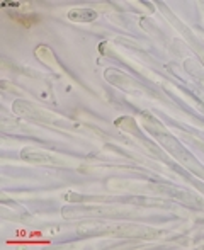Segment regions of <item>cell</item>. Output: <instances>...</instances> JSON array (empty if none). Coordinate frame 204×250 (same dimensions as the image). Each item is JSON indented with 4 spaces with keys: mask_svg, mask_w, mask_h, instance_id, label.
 <instances>
[{
    "mask_svg": "<svg viewBox=\"0 0 204 250\" xmlns=\"http://www.w3.org/2000/svg\"><path fill=\"white\" fill-rule=\"evenodd\" d=\"M22 158L27 162H36V164H48L53 162V158L48 157L43 151H31V150H22Z\"/></svg>",
    "mask_w": 204,
    "mask_h": 250,
    "instance_id": "obj_2",
    "label": "cell"
},
{
    "mask_svg": "<svg viewBox=\"0 0 204 250\" xmlns=\"http://www.w3.org/2000/svg\"><path fill=\"white\" fill-rule=\"evenodd\" d=\"M68 19L73 22H92L97 19V12L90 9H73L68 12Z\"/></svg>",
    "mask_w": 204,
    "mask_h": 250,
    "instance_id": "obj_1",
    "label": "cell"
}]
</instances>
